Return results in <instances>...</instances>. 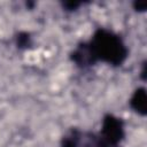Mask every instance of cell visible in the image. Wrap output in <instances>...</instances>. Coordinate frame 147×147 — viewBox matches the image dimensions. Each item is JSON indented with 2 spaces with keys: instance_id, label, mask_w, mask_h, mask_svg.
<instances>
[{
  "instance_id": "30bf717a",
  "label": "cell",
  "mask_w": 147,
  "mask_h": 147,
  "mask_svg": "<svg viewBox=\"0 0 147 147\" xmlns=\"http://www.w3.org/2000/svg\"><path fill=\"white\" fill-rule=\"evenodd\" d=\"M85 147H95V145H92V146H91V145H86Z\"/></svg>"
},
{
  "instance_id": "52a82bcc",
  "label": "cell",
  "mask_w": 147,
  "mask_h": 147,
  "mask_svg": "<svg viewBox=\"0 0 147 147\" xmlns=\"http://www.w3.org/2000/svg\"><path fill=\"white\" fill-rule=\"evenodd\" d=\"M133 7L137 11H145L147 8V2L145 0H138L133 2Z\"/></svg>"
},
{
  "instance_id": "3957f363",
  "label": "cell",
  "mask_w": 147,
  "mask_h": 147,
  "mask_svg": "<svg viewBox=\"0 0 147 147\" xmlns=\"http://www.w3.org/2000/svg\"><path fill=\"white\" fill-rule=\"evenodd\" d=\"M70 59L71 61L79 68H86L90 65L95 64L93 61V57L90 53V49L87 47L86 42H82L79 44L70 54Z\"/></svg>"
},
{
  "instance_id": "5b68a950",
  "label": "cell",
  "mask_w": 147,
  "mask_h": 147,
  "mask_svg": "<svg viewBox=\"0 0 147 147\" xmlns=\"http://www.w3.org/2000/svg\"><path fill=\"white\" fill-rule=\"evenodd\" d=\"M80 139V132L72 129L68 134H65L61 140V147H78Z\"/></svg>"
},
{
  "instance_id": "9c48e42d",
  "label": "cell",
  "mask_w": 147,
  "mask_h": 147,
  "mask_svg": "<svg viewBox=\"0 0 147 147\" xmlns=\"http://www.w3.org/2000/svg\"><path fill=\"white\" fill-rule=\"evenodd\" d=\"M94 145H95V147H122L121 145H111V144H108V142L101 140L99 137L94 140Z\"/></svg>"
},
{
  "instance_id": "277c9868",
  "label": "cell",
  "mask_w": 147,
  "mask_h": 147,
  "mask_svg": "<svg viewBox=\"0 0 147 147\" xmlns=\"http://www.w3.org/2000/svg\"><path fill=\"white\" fill-rule=\"evenodd\" d=\"M131 108L139 115L145 116L147 114V92L145 87H138L130 98Z\"/></svg>"
},
{
  "instance_id": "7a4b0ae2",
  "label": "cell",
  "mask_w": 147,
  "mask_h": 147,
  "mask_svg": "<svg viewBox=\"0 0 147 147\" xmlns=\"http://www.w3.org/2000/svg\"><path fill=\"white\" fill-rule=\"evenodd\" d=\"M124 137H125V130H124L123 121L116 117L115 115L107 114L102 118L99 138L111 145H121Z\"/></svg>"
},
{
  "instance_id": "ba28073f",
  "label": "cell",
  "mask_w": 147,
  "mask_h": 147,
  "mask_svg": "<svg viewBox=\"0 0 147 147\" xmlns=\"http://www.w3.org/2000/svg\"><path fill=\"white\" fill-rule=\"evenodd\" d=\"M80 5H82V2H78V1H65V2H63V7H65L67 10H75Z\"/></svg>"
},
{
  "instance_id": "8992f818",
  "label": "cell",
  "mask_w": 147,
  "mask_h": 147,
  "mask_svg": "<svg viewBox=\"0 0 147 147\" xmlns=\"http://www.w3.org/2000/svg\"><path fill=\"white\" fill-rule=\"evenodd\" d=\"M15 41H16V46H17L20 49H28V48H30V46L32 45L31 36H30V33H28V32H25V31L18 32V33L16 34Z\"/></svg>"
},
{
  "instance_id": "6da1fadb",
  "label": "cell",
  "mask_w": 147,
  "mask_h": 147,
  "mask_svg": "<svg viewBox=\"0 0 147 147\" xmlns=\"http://www.w3.org/2000/svg\"><path fill=\"white\" fill-rule=\"evenodd\" d=\"M86 44L94 63L101 61L114 67H119L129 55L127 47L123 39L108 29H98Z\"/></svg>"
}]
</instances>
